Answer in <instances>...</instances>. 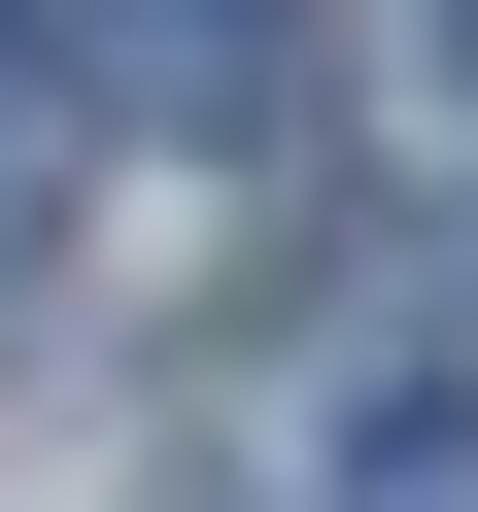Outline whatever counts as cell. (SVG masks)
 I'll list each match as a JSON object with an SVG mask.
<instances>
[{
  "label": "cell",
  "instance_id": "obj_1",
  "mask_svg": "<svg viewBox=\"0 0 478 512\" xmlns=\"http://www.w3.org/2000/svg\"><path fill=\"white\" fill-rule=\"evenodd\" d=\"M69 69H103L137 137H239V171H274V137H308V0H69Z\"/></svg>",
  "mask_w": 478,
  "mask_h": 512
},
{
  "label": "cell",
  "instance_id": "obj_2",
  "mask_svg": "<svg viewBox=\"0 0 478 512\" xmlns=\"http://www.w3.org/2000/svg\"><path fill=\"white\" fill-rule=\"evenodd\" d=\"M342 512H478V410H342Z\"/></svg>",
  "mask_w": 478,
  "mask_h": 512
},
{
  "label": "cell",
  "instance_id": "obj_3",
  "mask_svg": "<svg viewBox=\"0 0 478 512\" xmlns=\"http://www.w3.org/2000/svg\"><path fill=\"white\" fill-rule=\"evenodd\" d=\"M0 205H35V0H0Z\"/></svg>",
  "mask_w": 478,
  "mask_h": 512
},
{
  "label": "cell",
  "instance_id": "obj_4",
  "mask_svg": "<svg viewBox=\"0 0 478 512\" xmlns=\"http://www.w3.org/2000/svg\"><path fill=\"white\" fill-rule=\"evenodd\" d=\"M444 69H478V0H444Z\"/></svg>",
  "mask_w": 478,
  "mask_h": 512
}]
</instances>
